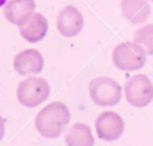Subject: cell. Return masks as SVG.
I'll return each instance as SVG.
<instances>
[{"instance_id": "9", "label": "cell", "mask_w": 153, "mask_h": 146, "mask_svg": "<svg viewBox=\"0 0 153 146\" xmlns=\"http://www.w3.org/2000/svg\"><path fill=\"white\" fill-rule=\"evenodd\" d=\"M35 0H10L5 8V18L13 25L20 26L35 13Z\"/></svg>"}, {"instance_id": "6", "label": "cell", "mask_w": 153, "mask_h": 146, "mask_svg": "<svg viewBox=\"0 0 153 146\" xmlns=\"http://www.w3.org/2000/svg\"><path fill=\"white\" fill-rule=\"evenodd\" d=\"M94 127L99 139L115 141L120 139L124 132V121L115 111H103L97 116Z\"/></svg>"}, {"instance_id": "13", "label": "cell", "mask_w": 153, "mask_h": 146, "mask_svg": "<svg viewBox=\"0 0 153 146\" xmlns=\"http://www.w3.org/2000/svg\"><path fill=\"white\" fill-rule=\"evenodd\" d=\"M135 42L142 45L147 55H153V24L143 25L135 31Z\"/></svg>"}, {"instance_id": "5", "label": "cell", "mask_w": 153, "mask_h": 146, "mask_svg": "<svg viewBox=\"0 0 153 146\" xmlns=\"http://www.w3.org/2000/svg\"><path fill=\"white\" fill-rule=\"evenodd\" d=\"M127 102L135 108H145L153 101V83L145 74L130 77L124 84Z\"/></svg>"}, {"instance_id": "7", "label": "cell", "mask_w": 153, "mask_h": 146, "mask_svg": "<svg viewBox=\"0 0 153 146\" xmlns=\"http://www.w3.org/2000/svg\"><path fill=\"white\" fill-rule=\"evenodd\" d=\"M84 26V17L81 12L73 5L63 7L56 19V28L59 32L65 37L76 36Z\"/></svg>"}, {"instance_id": "2", "label": "cell", "mask_w": 153, "mask_h": 146, "mask_svg": "<svg viewBox=\"0 0 153 146\" xmlns=\"http://www.w3.org/2000/svg\"><path fill=\"white\" fill-rule=\"evenodd\" d=\"M147 61V53L136 42H122L112 51V62L116 68L124 72H133L142 68Z\"/></svg>"}, {"instance_id": "11", "label": "cell", "mask_w": 153, "mask_h": 146, "mask_svg": "<svg viewBox=\"0 0 153 146\" xmlns=\"http://www.w3.org/2000/svg\"><path fill=\"white\" fill-rule=\"evenodd\" d=\"M120 8L124 19L134 25L145 23L151 16V6L147 0H121Z\"/></svg>"}, {"instance_id": "10", "label": "cell", "mask_w": 153, "mask_h": 146, "mask_svg": "<svg viewBox=\"0 0 153 146\" xmlns=\"http://www.w3.org/2000/svg\"><path fill=\"white\" fill-rule=\"evenodd\" d=\"M19 28L20 36L29 43H37L43 39L48 32V20L41 13L35 12Z\"/></svg>"}, {"instance_id": "12", "label": "cell", "mask_w": 153, "mask_h": 146, "mask_svg": "<svg viewBox=\"0 0 153 146\" xmlns=\"http://www.w3.org/2000/svg\"><path fill=\"white\" fill-rule=\"evenodd\" d=\"M65 141L67 146H93L94 145V138L91 132V128L85 123L73 124L69 128Z\"/></svg>"}, {"instance_id": "16", "label": "cell", "mask_w": 153, "mask_h": 146, "mask_svg": "<svg viewBox=\"0 0 153 146\" xmlns=\"http://www.w3.org/2000/svg\"><path fill=\"white\" fill-rule=\"evenodd\" d=\"M151 1H153V0H151Z\"/></svg>"}, {"instance_id": "3", "label": "cell", "mask_w": 153, "mask_h": 146, "mask_svg": "<svg viewBox=\"0 0 153 146\" xmlns=\"http://www.w3.org/2000/svg\"><path fill=\"white\" fill-rule=\"evenodd\" d=\"M88 92L92 102L98 107L116 105L122 99V86L108 77H98L90 81Z\"/></svg>"}, {"instance_id": "8", "label": "cell", "mask_w": 153, "mask_h": 146, "mask_svg": "<svg viewBox=\"0 0 153 146\" xmlns=\"http://www.w3.org/2000/svg\"><path fill=\"white\" fill-rule=\"evenodd\" d=\"M44 60L42 54L36 49H25L14 56L13 67L19 75L38 74L42 72Z\"/></svg>"}, {"instance_id": "14", "label": "cell", "mask_w": 153, "mask_h": 146, "mask_svg": "<svg viewBox=\"0 0 153 146\" xmlns=\"http://www.w3.org/2000/svg\"><path fill=\"white\" fill-rule=\"evenodd\" d=\"M4 133H5V120H4V117L0 115V140H1L2 136H4Z\"/></svg>"}, {"instance_id": "1", "label": "cell", "mask_w": 153, "mask_h": 146, "mask_svg": "<svg viewBox=\"0 0 153 146\" xmlns=\"http://www.w3.org/2000/svg\"><path fill=\"white\" fill-rule=\"evenodd\" d=\"M71 120V114L62 102H51L45 105L35 118L36 130L44 138L56 139L61 135Z\"/></svg>"}, {"instance_id": "4", "label": "cell", "mask_w": 153, "mask_h": 146, "mask_svg": "<svg viewBox=\"0 0 153 146\" xmlns=\"http://www.w3.org/2000/svg\"><path fill=\"white\" fill-rule=\"evenodd\" d=\"M50 86L48 81L38 77H29L22 80L17 86V99L19 104L35 108L48 99Z\"/></svg>"}, {"instance_id": "15", "label": "cell", "mask_w": 153, "mask_h": 146, "mask_svg": "<svg viewBox=\"0 0 153 146\" xmlns=\"http://www.w3.org/2000/svg\"><path fill=\"white\" fill-rule=\"evenodd\" d=\"M6 1H7V0H0V7H1V6H4V5L6 4Z\"/></svg>"}]
</instances>
